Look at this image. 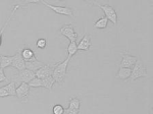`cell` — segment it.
I'll return each mask as SVG.
<instances>
[{
    "instance_id": "cell-17",
    "label": "cell",
    "mask_w": 153,
    "mask_h": 114,
    "mask_svg": "<svg viewBox=\"0 0 153 114\" xmlns=\"http://www.w3.org/2000/svg\"><path fill=\"white\" fill-rule=\"evenodd\" d=\"M107 24H108V19H106L105 16H102L94 24V28L95 29H106Z\"/></svg>"
},
{
    "instance_id": "cell-7",
    "label": "cell",
    "mask_w": 153,
    "mask_h": 114,
    "mask_svg": "<svg viewBox=\"0 0 153 114\" xmlns=\"http://www.w3.org/2000/svg\"><path fill=\"white\" fill-rule=\"evenodd\" d=\"M55 65L56 64H44L41 68H39L35 73L36 78L43 80V78H45L51 76L53 73L54 68H55Z\"/></svg>"
},
{
    "instance_id": "cell-28",
    "label": "cell",
    "mask_w": 153,
    "mask_h": 114,
    "mask_svg": "<svg viewBox=\"0 0 153 114\" xmlns=\"http://www.w3.org/2000/svg\"><path fill=\"white\" fill-rule=\"evenodd\" d=\"M63 114H65V113H63Z\"/></svg>"
},
{
    "instance_id": "cell-26",
    "label": "cell",
    "mask_w": 153,
    "mask_h": 114,
    "mask_svg": "<svg viewBox=\"0 0 153 114\" xmlns=\"http://www.w3.org/2000/svg\"><path fill=\"white\" fill-rule=\"evenodd\" d=\"M2 36H3V35L0 34V46H1V44H2Z\"/></svg>"
},
{
    "instance_id": "cell-23",
    "label": "cell",
    "mask_w": 153,
    "mask_h": 114,
    "mask_svg": "<svg viewBox=\"0 0 153 114\" xmlns=\"http://www.w3.org/2000/svg\"><path fill=\"white\" fill-rule=\"evenodd\" d=\"M8 96H10V95H9L8 91L5 89V87L0 88V97H8Z\"/></svg>"
},
{
    "instance_id": "cell-11",
    "label": "cell",
    "mask_w": 153,
    "mask_h": 114,
    "mask_svg": "<svg viewBox=\"0 0 153 114\" xmlns=\"http://www.w3.org/2000/svg\"><path fill=\"white\" fill-rule=\"evenodd\" d=\"M92 46L91 43V36L87 33H85L84 37L81 39V41L78 44V50H84V51H88L89 49Z\"/></svg>"
},
{
    "instance_id": "cell-18",
    "label": "cell",
    "mask_w": 153,
    "mask_h": 114,
    "mask_svg": "<svg viewBox=\"0 0 153 114\" xmlns=\"http://www.w3.org/2000/svg\"><path fill=\"white\" fill-rule=\"evenodd\" d=\"M78 44L76 42H70V45L68 47V58H71V56L76 55L78 52Z\"/></svg>"
},
{
    "instance_id": "cell-10",
    "label": "cell",
    "mask_w": 153,
    "mask_h": 114,
    "mask_svg": "<svg viewBox=\"0 0 153 114\" xmlns=\"http://www.w3.org/2000/svg\"><path fill=\"white\" fill-rule=\"evenodd\" d=\"M122 62H120V67H126V68H132L136 63V61L138 60V58L136 56H132L130 54H122Z\"/></svg>"
},
{
    "instance_id": "cell-1",
    "label": "cell",
    "mask_w": 153,
    "mask_h": 114,
    "mask_svg": "<svg viewBox=\"0 0 153 114\" xmlns=\"http://www.w3.org/2000/svg\"><path fill=\"white\" fill-rule=\"evenodd\" d=\"M70 60H71V58L68 57L65 61H62L61 63H57L55 65V68H54L53 73H52V78H54L55 83L59 84V85H61L65 78L66 69H68V65Z\"/></svg>"
},
{
    "instance_id": "cell-2",
    "label": "cell",
    "mask_w": 153,
    "mask_h": 114,
    "mask_svg": "<svg viewBox=\"0 0 153 114\" xmlns=\"http://www.w3.org/2000/svg\"><path fill=\"white\" fill-rule=\"evenodd\" d=\"M148 76V73L145 68L144 64L140 59H138L136 61V63L134 64V66L132 67V73H131V76H130V81H134L135 80L139 78H147Z\"/></svg>"
},
{
    "instance_id": "cell-6",
    "label": "cell",
    "mask_w": 153,
    "mask_h": 114,
    "mask_svg": "<svg viewBox=\"0 0 153 114\" xmlns=\"http://www.w3.org/2000/svg\"><path fill=\"white\" fill-rule=\"evenodd\" d=\"M59 33L62 36L66 37L70 40V42H76V38H78V34L75 32L74 29V24H65L59 30Z\"/></svg>"
},
{
    "instance_id": "cell-21",
    "label": "cell",
    "mask_w": 153,
    "mask_h": 114,
    "mask_svg": "<svg viewBox=\"0 0 153 114\" xmlns=\"http://www.w3.org/2000/svg\"><path fill=\"white\" fill-rule=\"evenodd\" d=\"M52 112H53V114H63V112H65V108H63V106L60 105V104H56V105L53 106Z\"/></svg>"
},
{
    "instance_id": "cell-5",
    "label": "cell",
    "mask_w": 153,
    "mask_h": 114,
    "mask_svg": "<svg viewBox=\"0 0 153 114\" xmlns=\"http://www.w3.org/2000/svg\"><path fill=\"white\" fill-rule=\"evenodd\" d=\"M42 4H44L45 6H47L48 8H50L51 10H53L55 13L57 14H61V16H68L71 17L75 16V12H74V9L71 8V7H66V6H56V5H52V4H49L46 1H40Z\"/></svg>"
},
{
    "instance_id": "cell-13",
    "label": "cell",
    "mask_w": 153,
    "mask_h": 114,
    "mask_svg": "<svg viewBox=\"0 0 153 114\" xmlns=\"http://www.w3.org/2000/svg\"><path fill=\"white\" fill-rule=\"evenodd\" d=\"M43 65H44L43 62L38 61L36 59V60H34V61H28V62H26V69H29V70L36 73V71L38 70L39 68H41Z\"/></svg>"
},
{
    "instance_id": "cell-20",
    "label": "cell",
    "mask_w": 153,
    "mask_h": 114,
    "mask_svg": "<svg viewBox=\"0 0 153 114\" xmlns=\"http://www.w3.org/2000/svg\"><path fill=\"white\" fill-rule=\"evenodd\" d=\"M28 85L30 86V88H40V87H43V83H42L41 78H35L30 81Z\"/></svg>"
},
{
    "instance_id": "cell-22",
    "label": "cell",
    "mask_w": 153,
    "mask_h": 114,
    "mask_svg": "<svg viewBox=\"0 0 153 114\" xmlns=\"http://www.w3.org/2000/svg\"><path fill=\"white\" fill-rule=\"evenodd\" d=\"M47 45V42H46L45 39H38L36 42V46L38 47L39 49H44Z\"/></svg>"
},
{
    "instance_id": "cell-3",
    "label": "cell",
    "mask_w": 153,
    "mask_h": 114,
    "mask_svg": "<svg viewBox=\"0 0 153 114\" xmlns=\"http://www.w3.org/2000/svg\"><path fill=\"white\" fill-rule=\"evenodd\" d=\"M93 5H96L98 6L99 8H101L103 10V12L105 13V17L110 21L113 24H117V11L115 9L113 8L112 6L108 5V4H100V3H97V2H92Z\"/></svg>"
},
{
    "instance_id": "cell-8",
    "label": "cell",
    "mask_w": 153,
    "mask_h": 114,
    "mask_svg": "<svg viewBox=\"0 0 153 114\" xmlns=\"http://www.w3.org/2000/svg\"><path fill=\"white\" fill-rule=\"evenodd\" d=\"M30 93V86L26 83H21L18 88H16V96L19 99H21V101L23 103L28 102V97Z\"/></svg>"
},
{
    "instance_id": "cell-15",
    "label": "cell",
    "mask_w": 153,
    "mask_h": 114,
    "mask_svg": "<svg viewBox=\"0 0 153 114\" xmlns=\"http://www.w3.org/2000/svg\"><path fill=\"white\" fill-rule=\"evenodd\" d=\"M12 60H13V55L12 56H4L1 55V63H0V67L2 69L11 66Z\"/></svg>"
},
{
    "instance_id": "cell-12",
    "label": "cell",
    "mask_w": 153,
    "mask_h": 114,
    "mask_svg": "<svg viewBox=\"0 0 153 114\" xmlns=\"http://www.w3.org/2000/svg\"><path fill=\"white\" fill-rule=\"evenodd\" d=\"M22 57L24 58L25 62H28V61H34L36 60L35 53L32 49L30 48H24L22 49Z\"/></svg>"
},
{
    "instance_id": "cell-14",
    "label": "cell",
    "mask_w": 153,
    "mask_h": 114,
    "mask_svg": "<svg viewBox=\"0 0 153 114\" xmlns=\"http://www.w3.org/2000/svg\"><path fill=\"white\" fill-rule=\"evenodd\" d=\"M132 68H126V67H120V70L117 74V78L118 80H127L130 78Z\"/></svg>"
},
{
    "instance_id": "cell-4",
    "label": "cell",
    "mask_w": 153,
    "mask_h": 114,
    "mask_svg": "<svg viewBox=\"0 0 153 114\" xmlns=\"http://www.w3.org/2000/svg\"><path fill=\"white\" fill-rule=\"evenodd\" d=\"M36 78V74L34 71H31L29 69H24L22 71H19V73H16L12 76V81L16 83V81H19V83H26L29 84L33 78Z\"/></svg>"
},
{
    "instance_id": "cell-19",
    "label": "cell",
    "mask_w": 153,
    "mask_h": 114,
    "mask_svg": "<svg viewBox=\"0 0 153 114\" xmlns=\"http://www.w3.org/2000/svg\"><path fill=\"white\" fill-rule=\"evenodd\" d=\"M81 106V101L78 98H71L70 102H68V108L71 109H76V110H80Z\"/></svg>"
},
{
    "instance_id": "cell-9",
    "label": "cell",
    "mask_w": 153,
    "mask_h": 114,
    "mask_svg": "<svg viewBox=\"0 0 153 114\" xmlns=\"http://www.w3.org/2000/svg\"><path fill=\"white\" fill-rule=\"evenodd\" d=\"M11 66L14 67L18 71H22L26 69V62L24 58L22 57V49H18L16 53L13 55V60H12Z\"/></svg>"
},
{
    "instance_id": "cell-16",
    "label": "cell",
    "mask_w": 153,
    "mask_h": 114,
    "mask_svg": "<svg viewBox=\"0 0 153 114\" xmlns=\"http://www.w3.org/2000/svg\"><path fill=\"white\" fill-rule=\"evenodd\" d=\"M42 83H43V87H44V88H46L47 90H49L50 92H52V87L54 85V83H55V81H54V78H52V76H48V78H43V80H42Z\"/></svg>"
},
{
    "instance_id": "cell-25",
    "label": "cell",
    "mask_w": 153,
    "mask_h": 114,
    "mask_svg": "<svg viewBox=\"0 0 153 114\" xmlns=\"http://www.w3.org/2000/svg\"><path fill=\"white\" fill-rule=\"evenodd\" d=\"M4 81H7V78H6L5 73H4V69H2L0 67V83Z\"/></svg>"
},
{
    "instance_id": "cell-24",
    "label": "cell",
    "mask_w": 153,
    "mask_h": 114,
    "mask_svg": "<svg viewBox=\"0 0 153 114\" xmlns=\"http://www.w3.org/2000/svg\"><path fill=\"white\" fill-rule=\"evenodd\" d=\"M80 110H76V109H71V108H66L65 109V114H79Z\"/></svg>"
},
{
    "instance_id": "cell-27",
    "label": "cell",
    "mask_w": 153,
    "mask_h": 114,
    "mask_svg": "<svg viewBox=\"0 0 153 114\" xmlns=\"http://www.w3.org/2000/svg\"><path fill=\"white\" fill-rule=\"evenodd\" d=\"M0 63H1V55H0Z\"/></svg>"
}]
</instances>
